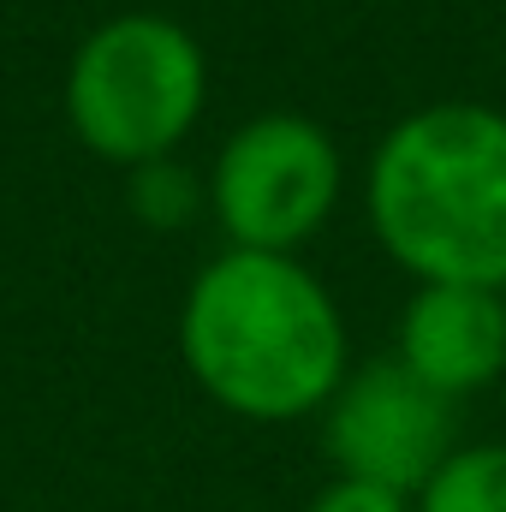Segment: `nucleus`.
Segmentation results:
<instances>
[{
    "instance_id": "obj_1",
    "label": "nucleus",
    "mask_w": 506,
    "mask_h": 512,
    "mask_svg": "<svg viewBox=\"0 0 506 512\" xmlns=\"http://www.w3.org/2000/svg\"><path fill=\"white\" fill-rule=\"evenodd\" d=\"M179 358L221 411L298 423L346 382V316L334 292L274 251L227 245L197 268L179 304Z\"/></svg>"
},
{
    "instance_id": "obj_2",
    "label": "nucleus",
    "mask_w": 506,
    "mask_h": 512,
    "mask_svg": "<svg viewBox=\"0 0 506 512\" xmlns=\"http://www.w3.org/2000/svg\"><path fill=\"white\" fill-rule=\"evenodd\" d=\"M370 227L417 286L506 292V114L429 102L381 131L364 179Z\"/></svg>"
},
{
    "instance_id": "obj_3",
    "label": "nucleus",
    "mask_w": 506,
    "mask_h": 512,
    "mask_svg": "<svg viewBox=\"0 0 506 512\" xmlns=\"http://www.w3.org/2000/svg\"><path fill=\"white\" fill-rule=\"evenodd\" d=\"M66 126L108 167L167 161L209 102L203 42L167 12L102 18L66 66Z\"/></svg>"
},
{
    "instance_id": "obj_4",
    "label": "nucleus",
    "mask_w": 506,
    "mask_h": 512,
    "mask_svg": "<svg viewBox=\"0 0 506 512\" xmlns=\"http://www.w3.org/2000/svg\"><path fill=\"white\" fill-rule=\"evenodd\" d=\"M346 161L334 131L304 114H256L215 155L209 215L239 251L298 256L340 209Z\"/></svg>"
},
{
    "instance_id": "obj_5",
    "label": "nucleus",
    "mask_w": 506,
    "mask_h": 512,
    "mask_svg": "<svg viewBox=\"0 0 506 512\" xmlns=\"http://www.w3.org/2000/svg\"><path fill=\"white\" fill-rule=\"evenodd\" d=\"M322 447L334 459V477L381 483L417 501V489L459 447L453 399L417 382L399 358H376L364 370H346V382L322 405Z\"/></svg>"
},
{
    "instance_id": "obj_6",
    "label": "nucleus",
    "mask_w": 506,
    "mask_h": 512,
    "mask_svg": "<svg viewBox=\"0 0 506 512\" xmlns=\"http://www.w3.org/2000/svg\"><path fill=\"white\" fill-rule=\"evenodd\" d=\"M393 358L447 393H483L506 370V292L495 286H417L399 310Z\"/></svg>"
},
{
    "instance_id": "obj_7",
    "label": "nucleus",
    "mask_w": 506,
    "mask_h": 512,
    "mask_svg": "<svg viewBox=\"0 0 506 512\" xmlns=\"http://www.w3.org/2000/svg\"><path fill=\"white\" fill-rule=\"evenodd\" d=\"M417 512H506V441L453 447L447 465L417 489Z\"/></svg>"
},
{
    "instance_id": "obj_8",
    "label": "nucleus",
    "mask_w": 506,
    "mask_h": 512,
    "mask_svg": "<svg viewBox=\"0 0 506 512\" xmlns=\"http://www.w3.org/2000/svg\"><path fill=\"white\" fill-rule=\"evenodd\" d=\"M304 512H417L411 495L381 489V483H358V477H334Z\"/></svg>"
}]
</instances>
